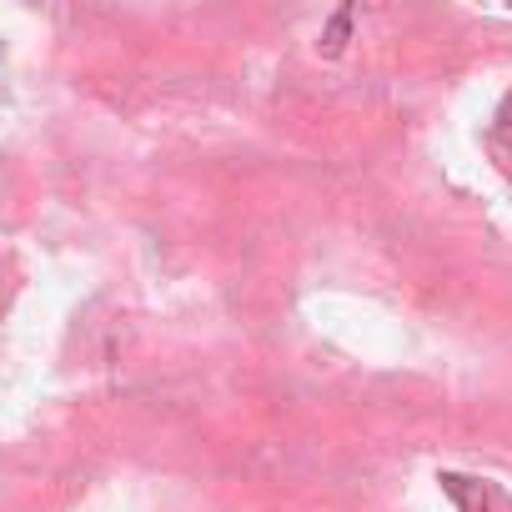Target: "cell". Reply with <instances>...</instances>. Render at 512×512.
Masks as SVG:
<instances>
[{"mask_svg":"<svg viewBox=\"0 0 512 512\" xmlns=\"http://www.w3.org/2000/svg\"><path fill=\"white\" fill-rule=\"evenodd\" d=\"M502 131L512 136V101H507V111H502Z\"/></svg>","mask_w":512,"mask_h":512,"instance_id":"7a4b0ae2","label":"cell"},{"mask_svg":"<svg viewBox=\"0 0 512 512\" xmlns=\"http://www.w3.org/2000/svg\"><path fill=\"white\" fill-rule=\"evenodd\" d=\"M347 26H352V11H337V21H332V31H327V56H337L342 51V41H347Z\"/></svg>","mask_w":512,"mask_h":512,"instance_id":"6da1fadb","label":"cell"}]
</instances>
